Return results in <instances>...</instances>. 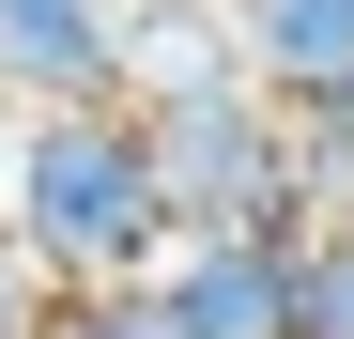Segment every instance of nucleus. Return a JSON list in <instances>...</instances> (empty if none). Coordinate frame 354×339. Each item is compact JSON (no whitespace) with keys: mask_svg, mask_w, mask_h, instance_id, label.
<instances>
[{"mask_svg":"<svg viewBox=\"0 0 354 339\" xmlns=\"http://www.w3.org/2000/svg\"><path fill=\"white\" fill-rule=\"evenodd\" d=\"M0 232L31 247L46 293H139V277H169L185 216H169L154 124H139V108H46V124H16Z\"/></svg>","mask_w":354,"mask_h":339,"instance_id":"obj_1","label":"nucleus"},{"mask_svg":"<svg viewBox=\"0 0 354 339\" xmlns=\"http://www.w3.org/2000/svg\"><path fill=\"white\" fill-rule=\"evenodd\" d=\"M154 124V170H169V216L201 232H308V185H292V108L262 77L231 93H185V108H139Z\"/></svg>","mask_w":354,"mask_h":339,"instance_id":"obj_2","label":"nucleus"},{"mask_svg":"<svg viewBox=\"0 0 354 339\" xmlns=\"http://www.w3.org/2000/svg\"><path fill=\"white\" fill-rule=\"evenodd\" d=\"M154 293L185 339H308V232H201Z\"/></svg>","mask_w":354,"mask_h":339,"instance_id":"obj_3","label":"nucleus"},{"mask_svg":"<svg viewBox=\"0 0 354 339\" xmlns=\"http://www.w3.org/2000/svg\"><path fill=\"white\" fill-rule=\"evenodd\" d=\"M0 108H124V0H0Z\"/></svg>","mask_w":354,"mask_h":339,"instance_id":"obj_4","label":"nucleus"},{"mask_svg":"<svg viewBox=\"0 0 354 339\" xmlns=\"http://www.w3.org/2000/svg\"><path fill=\"white\" fill-rule=\"evenodd\" d=\"M247 77V16L231 0H124V108H185Z\"/></svg>","mask_w":354,"mask_h":339,"instance_id":"obj_5","label":"nucleus"},{"mask_svg":"<svg viewBox=\"0 0 354 339\" xmlns=\"http://www.w3.org/2000/svg\"><path fill=\"white\" fill-rule=\"evenodd\" d=\"M247 16V77L308 124V108H354V0H231Z\"/></svg>","mask_w":354,"mask_h":339,"instance_id":"obj_6","label":"nucleus"},{"mask_svg":"<svg viewBox=\"0 0 354 339\" xmlns=\"http://www.w3.org/2000/svg\"><path fill=\"white\" fill-rule=\"evenodd\" d=\"M292 185H308V232L354 216V108H308V124H292Z\"/></svg>","mask_w":354,"mask_h":339,"instance_id":"obj_7","label":"nucleus"},{"mask_svg":"<svg viewBox=\"0 0 354 339\" xmlns=\"http://www.w3.org/2000/svg\"><path fill=\"white\" fill-rule=\"evenodd\" d=\"M46 339H185V324H169V293L139 277V293H62V309H46Z\"/></svg>","mask_w":354,"mask_h":339,"instance_id":"obj_8","label":"nucleus"},{"mask_svg":"<svg viewBox=\"0 0 354 339\" xmlns=\"http://www.w3.org/2000/svg\"><path fill=\"white\" fill-rule=\"evenodd\" d=\"M308 339H354V216L308 232Z\"/></svg>","mask_w":354,"mask_h":339,"instance_id":"obj_9","label":"nucleus"},{"mask_svg":"<svg viewBox=\"0 0 354 339\" xmlns=\"http://www.w3.org/2000/svg\"><path fill=\"white\" fill-rule=\"evenodd\" d=\"M46 309H62V293H46V277H31V247L0 232V339H46Z\"/></svg>","mask_w":354,"mask_h":339,"instance_id":"obj_10","label":"nucleus"},{"mask_svg":"<svg viewBox=\"0 0 354 339\" xmlns=\"http://www.w3.org/2000/svg\"><path fill=\"white\" fill-rule=\"evenodd\" d=\"M0 170H16V108H0Z\"/></svg>","mask_w":354,"mask_h":339,"instance_id":"obj_11","label":"nucleus"}]
</instances>
